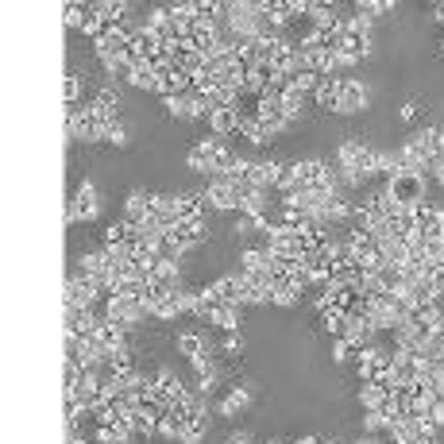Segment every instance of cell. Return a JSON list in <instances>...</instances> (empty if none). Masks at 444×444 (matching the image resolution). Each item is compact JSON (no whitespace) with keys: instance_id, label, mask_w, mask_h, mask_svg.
I'll use <instances>...</instances> for the list:
<instances>
[{"instance_id":"obj_1","label":"cell","mask_w":444,"mask_h":444,"mask_svg":"<svg viewBox=\"0 0 444 444\" xmlns=\"http://www.w3.org/2000/svg\"><path fill=\"white\" fill-rule=\"evenodd\" d=\"M109 131V120L101 116L93 105H66V136L70 139H81V143H97V139H105Z\"/></svg>"},{"instance_id":"obj_2","label":"cell","mask_w":444,"mask_h":444,"mask_svg":"<svg viewBox=\"0 0 444 444\" xmlns=\"http://www.w3.org/2000/svg\"><path fill=\"white\" fill-rule=\"evenodd\" d=\"M101 216V197H97V186L85 178L78 186V193L70 197V205H66V224H89Z\"/></svg>"},{"instance_id":"obj_3","label":"cell","mask_w":444,"mask_h":444,"mask_svg":"<svg viewBox=\"0 0 444 444\" xmlns=\"http://www.w3.org/2000/svg\"><path fill=\"white\" fill-rule=\"evenodd\" d=\"M386 193H390L398 205H413V201H421V197H425V178L402 170V174L386 178Z\"/></svg>"},{"instance_id":"obj_4","label":"cell","mask_w":444,"mask_h":444,"mask_svg":"<svg viewBox=\"0 0 444 444\" xmlns=\"http://www.w3.org/2000/svg\"><path fill=\"white\" fill-rule=\"evenodd\" d=\"M201 193H205V201H209V209H216V213H240V190L228 186V182H221V178H213Z\"/></svg>"},{"instance_id":"obj_5","label":"cell","mask_w":444,"mask_h":444,"mask_svg":"<svg viewBox=\"0 0 444 444\" xmlns=\"http://www.w3.org/2000/svg\"><path fill=\"white\" fill-rule=\"evenodd\" d=\"M216 139H221V136H209V139H201V143H193V147H190V155H186V166H190L193 174H209V178H213Z\"/></svg>"},{"instance_id":"obj_6","label":"cell","mask_w":444,"mask_h":444,"mask_svg":"<svg viewBox=\"0 0 444 444\" xmlns=\"http://www.w3.org/2000/svg\"><path fill=\"white\" fill-rule=\"evenodd\" d=\"M367 109V85L355 78H340V112H363Z\"/></svg>"},{"instance_id":"obj_7","label":"cell","mask_w":444,"mask_h":444,"mask_svg":"<svg viewBox=\"0 0 444 444\" xmlns=\"http://www.w3.org/2000/svg\"><path fill=\"white\" fill-rule=\"evenodd\" d=\"M155 394H158L166 405H174V402L186 394V386H182V379H178L170 367H158V371H155Z\"/></svg>"},{"instance_id":"obj_8","label":"cell","mask_w":444,"mask_h":444,"mask_svg":"<svg viewBox=\"0 0 444 444\" xmlns=\"http://www.w3.org/2000/svg\"><path fill=\"white\" fill-rule=\"evenodd\" d=\"M193 379H197V394H213L216 383H221V363H216L213 355L197 360V363H193Z\"/></svg>"},{"instance_id":"obj_9","label":"cell","mask_w":444,"mask_h":444,"mask_svg":"<svg viewBox=\"0 0 444 444\" xmlns=\"http://www.w3.org/2000/svg\"><path fill=\"white\" fill-rule=\"evenodd\" d=\"M170 240H178L182 248H197V243L209 240V224L205 221H182L174 232H170Z\"/></svg>"},{"instance_id":"obj_10","label":"cell","mask_w":444,"mask_h":444,"mask_svg":"<svg viewBox=\"0 0 444 444\" xmlns=\"http://www.w3.org/2000/svg\"><path fill=\"white\" fill-rule=\"evenodd\" d=\"M390 398H394V394L386 390V386H379V383H363L360 386V405H363L367 413H371V410L390 413Z\"/></svg>"},{"instance_id":"obj_11","label":"cell","mask_w":444,"mask_h":444,"mask_svg":"<svg viewBox=\"0 0 444 444\" xmlns=\"http://www.w3.org/2000/svg\"><path fill=\"white\" fill-rule=\"evenodd\" d=\"M248 405H251V390L248 386H232V390L221 398V405H216V413H221V418H240Z\"/></svg>"},{"instance_id":"obj_12","label":"cell","mask_w":444,"mask_h":444,"mask_svg":"<svg viewBox=\"0 0 444 444\" xmlns=\"http://www.w3.org/2000/svg\"><path fill=\"white\" fill-rule=\"evenodd\" d=\"M147 216H151V193L131 190V193H128V201H124V221L139 228V224H147Z\"/></svg>"},{"instance_id":"obj_13","label":"cell","mask_w":444,"mask_h":444,"mask_svg":"<svg viewBox=\"0 0 444 444\" xmlns=\"http://www.w3.org/2000/svg\"><path fill=\"white\" fill-rule=\"evenodd\" d=\"M243 186H248V190L271 193V186H275V163H248V178H243Z\"/></svg>"},{"instance_id":"obj_14","label":"cell","mask_w":444,"mask_h":444,"mask_svg":"<svg viewBox=\"0 0 444 444\" xmlns=\"http://www.w3.org/2000/svg\"><path fill=\"white\" fill-rule=\"evenodd\" d=\"M267 201H271V197L263 190H248V186H243V190H240V216H251V221L267 216Z\"/></svg>"},{"instance_id":"obj_15","label":"cell","mask_w":444,"mask_h":444,"mask_svg":"<svg viewBox=\"0 0 444 444\" xmlns=\"http://www.w3.org/2000/svg\"><path fill=\"white\" fill-rule=\"evenodd\" d=\"M205 209H209L205 193H178V216L182 221H205Z\"/></svg>"},{"instance_id":"obj_16","label":"cell","mask_w":444,"mask_h":444,"mask_svg":"<svg viewBox=\"0 0 444 444\" xmlns=\"http://www.w3.org/2000/svg\"><path fill=\"white\" fill-rule=\"evenodd\" d=\"M240 313L243 309H236V306H216L205 321H209L213 328H221V333H236V328H240Z\"/></svg>"},{"instance_id":"obj_17","label":"cell","mask_w":444,"mask_h":444,"mask_svg":"<svg viewBox=\"0 0 444 444\" xmlns=\"http://www.w3.org/2000/svg\"><path fill=\"white\" fill-rule=\"evenodd\" d=\"M178 352H182L190 363H197V360L209 355V344H205V336H197V333H182L178 336Z\"/></svg>"},{"instance_id":"obj_18","label":"cell","mask_w":444,"mask_h":444,"mask_svg":"<svg viewBox=\"0 0 444 444\" xmlns=\"http://www.w3.org/2000/svg\"><path fill=\"white\" fill-rule=\"evenodd\" d=\"M213 124V136H236V128H240V109H216L209 116Z\"/></svg>"},{"instance_id":"obj_19","label":"cell","mask_w":444,"mask_h":444,"mask_svg":"<svg viewBox=\"0 0 444 444\" xmlns=\"http://www.w3.org/2000/svg\"><path fill=\"white\" fill-rule=\"evenodd\" d=\"M131 89H143V93H155V70H151L147 59H139L136 66H131V74L124 78Z\"/></svg>"},{"instance_id":"obj_20","label":"cell","mask_w":444,"mask_h":444,"mask_svg":"<svg viewBox=\"0 0 444 444\" xmlns=\"http://www.w3.org/2000/svg\"><path fill=\"white\" fill-rule=\"evenodd\" d=\"M101 12V20H105V27L112 31V27H124V12H128V4L124 0H101V4H93Z\"/></svg>"},{"instance_id":"obj_21","label":"cell","mask_w":444,"mask_h":444,"mask_svg":"<svg viewBox=\"0 0 444 444\" xmlns=\"http://www.w3.org/2000/svg\"><path fill=\"white\" fill-rule=\"evenodd\" d=\"M317 105L328 112H340V78H325L317 89Z\"/></svg>"},{"instance_id":"obj_22","label":"cell","mask_w":444,"mask_h":444,"mask_svg":"<svg viewBox=\"0 0 444 444\" xmlns=\"http://www.w3.org/2000/svg\"><path fill=\"white\" fill-rule=\"evenodd\" d=\"M93 109L101 112V116L109 120H116V112H120V97H116V89H97V97H93Z\"/></svg>"},{"instance_id":"obj_23","label":"cell","mask_w":444,"mask_h":444,"mask_svg":"<svg viewBox=\"0 0 444 444\" xmlns=\"http://www.w3.org/2000/svg\"><path fill=\"white\" fill-rule=\"evenodd\" d=\"M105 31H109V27H105V20H101V12L89 4V12H85V24H81V35H85V39H93V43H101V39H105Z\"/></svg>"},{"instance_id":"obj_24","label":"cell","mask_w":444,"mask_h":444,"mask_svg":"<svg viewBox=\"0 0 444 444\" xmlns=\"http://www.w3.org/2000/svg\"><path fill=\"white\" fill-rule=\"evenodd\" d=\"M294 182H298V166L294 163H275V186H271V190L290 193V190H294Z\"/></svg>"},{"instance_id":"obj_25","label":"cell","mask_w":444,"mask_h":444,"mask_svg":"<svg viewBox=\"0 0 444 444\" xmlns=\"http://www.w3.org/2000/svg\"><path fill=\"white\" fill-rule=\"evenodd\" d=\"M301 301V290L294 286V282H278L275 286V298H271V306H278V309H294Z\"/></svg>"},{"instance_id":"obj_26","label":"cell","mask_w":444,"mask_h":444,"mask_svg":"<svg viewBox=\"0 0 444 444\" xmlns=\"http://www.w3.org/2000/svg\"><path fill=\"white\" fill-rule=\"evenodd\" d=\"M182 425H186V421H178L174 413H163V418H158L155 437H158V440H178V437H182Z\"/></svg>"},{"instance_id":"obj_27","label":"cell","mask_w":444,"mask_h":444,"mask_svg":"<svg viewBox=\"0 0 444 444\" xmlns=\"http://www.w3.org/2000/svg\"><path fill=\"white\" fill-rule=\"evenodd\" d=\"M390 413H383V410H371V413H367V418H363V433H371V437H379V433H386V429H390Z\"/></svg>"},{"instance_id":"obj_28","label":"cell","mask_w":444,"mask_h":444,"mask_svg":"<svg viewBox=\"0 0 444 444\" xmlns=\"http://www.w3.org/2000/svg\"><path fill=\"white\" fill-rule=\"evenodd\" d=\"M85 12H89V4H62V24L70 27V31H81Z\"/></svg>"},{"instance_id":"obj_29","label":"cell","mask_w":444,"mask_h":444,"mask_svg":"<svg viewBox=\"0 0 444 444\" xmlns=\"http://www.w3.org/2000/svg\"><path fill=\"white\" fill-rule=\"evenodd\" d=\"M271 267V251L267 248H248L243 251V271H267Z\"/></svg>"},{"instance_id":"obj_30","label":"cell","mask_w":444,"mask_h":444,"mask_svg":"<svg viewBox=\"0 0 444 444\" xmlns=\"http://www.w3.org/2000/svg\"><path fill=\"white\" fill-rule=\"evenodd\" d=\"M163 109H166V116H174V120H190V97H163Z\"/></svg>"},{"instance_id":"obj_31","label":"cell","mask_w":444,"mask_h":444,"mask_svg":"<svg viewBox=\"0 0 444 444\" xmlns=\"http://www.w3.org/2000/svg\"><path fill=\"white\" fill-rule=\"evenodd\" d=\"M201 440H205V421H186L178 444H201Z\"/></svg>"},{"instance_id":"obj_32","label":"cell","mask_w":444,"mask_h":444,"mask_svg":"<svg viewBox=\"0 0 444 444\" xmlns=\"http://www.w3.org/2000/svg\"><path fill=\"white\" fill-rule=\"evenodd\" d=\"M78 97H81V78H78V74H66V81H62V101H66V105H78Z\"/></svg>"},{"instance_id":"obj_33","label":"cell","mask_w":444,"mask_h":444,"mask_svg":"<svg viewBox=\"0 0 444 444\" xmlns=\"http://www.w3.org/2000/svg\"><path fill=\"white\" fill-rule=\"evenodd\" d=\"M105 143H112V147H128V131H124V124H120V120H112V124H109Z\"/></svg>"},{"instance_id":"obj_34","label":"cell","mask_w":444,"mask_h":444,"mask_svg":"<svg viewBox=\"0 0 444 444\" xmlns=\"http://www.w3.org/2000/svg\"><path fill=\"white\" fill-rule=\"evenodd\" d=\"M221 352H224V355H240V352H243V340H240V333H224V340H221Z\"/></svg>"},{"instance_id":"obj_35","label":"cell","mask_w":444,"mask_h":444,"mask_svg":"<svg viewBox=\"0 0 444 444\" xmlns=\"http://www.w3.org/2000/svg\"><path fill=\"white\" fill-rule=\"evenodd\" d=\"M348 355H355V352H352V344H348V340L340 336L336 344H333V360H336V363H348Z\"/></svg>"},{"instance_id":"obj_36","label":"cell","mask_w":444,"mask_h":444,"mask_svg":"<svg viewBox=\"0 0 444 444\" xmlns=\"http://www.w3.org/2000/svg\"><path fill=\"white\" fill-rule=\"evenodd\" d=\"M398 116L405 120V124H413V120L421 116V105H418V101H405V105L398 109Z\"/></svg>"},{"instance_id":"obj_37","label":"cell","mask_w":444,"mask_h":444,"mask_svg":"<svg viewBox=\"0 0 444 444\" xmlns=\"http://www.w3.org/2000/svg\"><path fill=\"white\" fill-rule=\"evenodd\" d=\"M429 178H433V182H437V186H440V190H444V158H437V163H433V170H429Z\"/></svg>"},{"instance_id":"obj_38","label":"cell","mask_w":444,"mask_h":444,"mask_svg":"<svg viewBox=\"0 0 444 444\" xmlns=\"http://www.w3.org/2000/svg\"><path fill=\"white\" fill-rule=\"evenodd\" d=\"M429 418H433V421H437V425H440V429H444V398H437V402H433V410H429Z\"/></svg>"},{"instance_id":"obj_39","label":"cell","mask_w":444,"mask_h":444,"mask_svg":"<svg viewBox=\"0 0 444 444\" xmlns=\"http://www.w3.org/2000/svg\"><path fill=\"white\" fill-rule=\"evenodd\" d=\"M433 390H437V394H440V398H444V363H440V371H437V379H433Z\"/></svg>"},{"instance_id":"obj_40","label":"cell","mask_w":444,"mask_h":444,"mask_svg":"<svg viewBox=\"0 0 444 444\" xmlns=\"http://www.w3.org/2000/svg\"><path fill=\"white\" fill-rule=\"evenodd\" d=\"M433 20H437V24L444 27V0H440V4H437V8H433Z\"/></svg>"},{"instance_id":"obj_41","label":"cell","mask_w":444,"mask_h":444,"mask_svg":"<svg viewBox=\"0 0 444 444\" xmlns=\"http://www.w3.org/2000/svg\"><path fill=\"white\" fill-rule=\"evenodd\" d=\"M352 444H383V440H379V437H371V433H363V437H360V440H352Z\"/></svg>"},{"instance_id":"obj_42","label":"cell","mask_w":444,"mask_h":444,"mask_svg":"<svg viewBox=\"0 0 444 444\" xmlns=\"http://www.w3.org/2000/svg\"><path fill=\"white\" fill-rule=\"evenodd\" d=\"M294 444H325V440H321V437H313V433H309V437H298Z\"/></svg>"},{"instance_id":"obj_43","label":"cell","mask_w":444,"mask_h":444,"mask_svg":"<svg viewBox=\"0 0 444 444\" xmlns=\"http://www.w3.org/2000/svg\"><path fill=\"white\" fill-rule=\"evenodd\" d=\"M440 59H444V35H440Z\"/></svg>"},{"instance_id":"obj_44","label":"cell","mask_w":444,"mask_h":444,"mask_svg":"<svg viewBox=\"0 0 444 444\" xmlns=\"http://www.w3.org/2000/svg\"><path fill=\"white\" fill-rule=\"evenodd\" d=\"M325 444H340V440H325Z\"/></svg>"}]
</instances>
